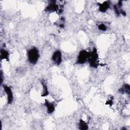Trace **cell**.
Listing matches in <instances>:
<instances>
[{
  "mask_svg": "<svg viewBox=\"0 0 130 130\" xmlns=\"http://www.w3.org/2000/svg\"><path fill=\"white\" fill-rule=\"evenodd\" d=\"M88 61L90 67L96 68L100 64L99 61V56L97 49L93 48L91 52H89V56Z\"/></svg>",
  "mask_w": 130,
  "mask_h": 130,
  "instance_id": "6da1fadb",
  "label": "cell"
},
{
  "mask_svg": "<svg viewBox=\"0 0 130 130\" xmlns=\"http://www.w3.org/2000/svg\"><path fill=\"white\" fill-rule=\"evenodd\" d=\"M39 57V52L36 47L30 49L27 52V59L31 64H36L38 61Z\"/></svg>",
  "mask_w": 130,
  "mask_h": 130,
  "instance_id": "7a4b0ae2",
  "label": "cell"
},
{
  "mask_svg": "<svg viewBox=\"0 0 130 130\" xmlns=\"http://www.w3.org/2000/svg\"><path fill=\"white\" fill-rule=\"evenodd\" d=\"M89 56V52L85 50H81L77 56V63L78 64H82L85 63L88 61Z\"/></svg>",
  "mask_w": 130,
  "mask_h": 130,
  "instance_id": "3957f363",
  "label": "cell"
},
{
  "mask_svg": "<svg viewBox=\"0 0 130 130\" xmlns=\"http://www.w3.org/2000/svg\"><path fill=\"white\" fill-rule=\"evenodd\" d=\"M53 62L56 65L59 66L62 61V54L60 51L56 50L53 53L51 57Z\"/></svg>",
  "mask_w": 130,
  "mask_h": 130,
  "instance_id": "277c9868",
  "label": "cell"
},
{
  "mask_svg": "<svg viewBox=\"0 0 130 130\" xmlns=\"http://www.w3.org/2000/svg\"><path fill=\"white\" fill-rule=\"evenodd\" d=\"M3 88L4 89L6 93L7 96V102L8 104H10L12 103L13 101V92L12 91L11 89V88L7 85H3Z\"/></svg>",
  "mask_w": 130,
  "mask_h": 130,
  "instance_id": "5b68a950",
  "label": "cell"
},
{
  "mask_svg": "<svg viewBox=\"0 0 130 130\" xmlns=\"http://www.w3.org/2000/svg\"><path fill=\"white\" fill-rule=\"evenodd\" d=\"M60 10H61V8H58V5L56 4V2L51 1L46 7L45 11L48 12H57Z\"/></svg>",
  "mask_w": 130,
  "mask_h": 130,
  "instance_id": "8992f818",
  "label": "cell"
},
{
  "mask_svg": "<svg viewBox=\"0 0 130 130\" xmlns=\"http://www.w3.org/2000/svg\"><path fill=\"white\" fill-rule=\"evenodd\" d=\"M98 5L99 6V11L102 13L106 12L110 7V2L109 1L104 2L102 4L98 3Z\"/></svg>",
  "mask_w": 130,
  "mask_h": 130,
  "instance_id": "52a82bcc",
  "label": "cell"
},
{
  "mask_svg": "<svg viewBox=\"0 0 130 130\" xmlns=\"http://www.w3.org/2000/svg\"><path fill=\"white\" fill-rule=\"evenodd\" d=\"M45 105L47 108V112L48 114H52L55 110V105L54 103H51L45 100Z\"/></svg>",
  "mask_w": 130,
  "mask_h": 130,
  "instance_id": "ba28073f",
  "label": "cell"
},
{
  "mask_svg": "<svg viewBox=\"0 0 130 130\" xmlns=\"http://www.w3.org/2000/svg\"><path fill=\"white\" fill-rule=\"evenodd\" d=\"M119 92H120L121 93L124 94H129L130 92V87L129 84H124L119 89Z\"/></svg>",
  "mask_w": 130,
  "mask_h": 130,
  "instance_id": "9c48e42d",
  "label": "cell"
},
{
  "mask_svg": "<svg viewBox=\"0 0 130 130\" xmlns=\"http://www.w3.org/2000/svg\"><path fill=\"white\" fill-rule=\"evenodd\" d=\"M9 54L8 51L4 49H2L1 50V59H6L7 61H9Z\"/></svg>",
  "mask_w": 130,
  "mask_h": 130,
  "instance_id": "30bf717a",
  "label": "cell"
},
{
  "mask_svg": "<svg viewBox=\"0 0 130 130\" xmlns=\"http://www.w3.org/2000/svg\"><path fill=\"white\" fill-rule=\"evenodd\" d=\"M79 128L82 130H86L88 129V126L87 123L82 119H80L79 122Z\"/></svg>",
  "mask_w": 130,
  "mask_h": 130,
  "instance_id": "8fae6325",
  "label": "cell"
},
{
  "mask_svg": "<svg viewBox=\"0 0 130 130\" xmlns=\"http://www.w3.org/2000/svg\"><path fill=\"white\" fill-rule=\"evenodd\" d=\"M41 83H42V85L43 86V93H42V94L41 95V96L42 97H45V96H47L49 94V91H48V88H47V86L46 85L45 82L42 81Z\"/></svg>",
  "mask_w": 130,
  "mask_h": 130,
  "instance_id": "7c38bea8",
  "label": "cell"
},
{
  "mask_svg": "<svg viewBox=\"0 0 130 130\" xmlns=\"http://www.w3.org/2000/svg\"><path fill=\"white\" fill-rule=\"evenodd\" d=\"M98 28L100 30L102 31H105L107 29V26L105 24L103 23H101L98 25Z\"/></svg>",
  "mask_w": 130,
  "mask_h": 130,
  "instance_id": "4fadbf2b",
  "label": "cell"
},
{
  "mask_svg": "<svg viewBox=\"0 0 130 130\" xmlns=\"http://www.w3.org/2000/svg\"><path fill=\"white\" fill-rule=\"evenodd\" d=\"M114 10L116 14L117 15V16H119V15H120V11L118 10V7H117V5H114Z\"/></svg>",
  "mask_w": 130,
  "mask_h": 130,
  "instance_id": "5bb4252c",
  "label": "cell"
},
{
  "mask_svg": "<svg viewBox=\"0 0 130 130\" xmlns=\"http://www.w3.org/2000/svg\"><path fill=\"white\" fill-rule=\"evenodd\" d=\"M121 14L123 16H126V12L124 11H123V10H121L120 11V14Z\"/></svg>",
  "mask_w": 130,
  "mask_h": 130,
  "instance_id": "9a60e30c",
  "label": "cell"
},
{
  "mask_svg": "<svg viewBox=\"0 0 130 130\" xmlns=\"http://www.w3.org/2000/svg\"><path fill=\"white\" fill-rule=\"evenodd\" d=\"M122 1H119L118 3V7H121L122 6Z\"/></svg>",
  "mask_w": 130,
  "mask_h": 130,
  "instance_id": "2e32d148",
  "label": "cell"
}]
</instances>
